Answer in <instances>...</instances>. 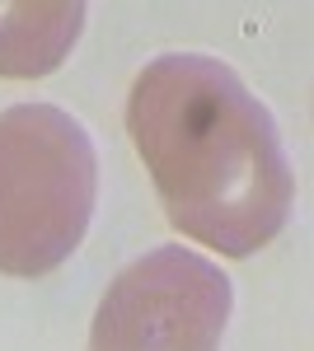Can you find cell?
Instances as JSON below:
<instances>
[{
    "label": "cell",
    "instance_id": "cell-1",
    "mask_svg": "<svg viewBox=\"0 0 314 351\" xmlns=\"http://www.w3.org/2000/svg\"><path fill=\"white\" fill-rule=\"evenodd\" d=\"M127 132L183 239L254 258L282 234L295 173L277 117L221 56L146 61L127 94Z\"/></svg>",
    "mask_w": 314,
    "mask_h": 351
},
{
    "label": "cell",
    "instance_id": "cell-2",
    "mask_svg": "<svg viewBox=\"0 0 314 351\" xmlns=\"http://www.w3.org/2000/svg\"><path fill=\"white\" fill-rule=\"evenodd\" d=\"M99 197L94 141L56 104L0 112V276H47L80 248Z\"/></svg>",
    "mask_w": 314,
    "mask_h": 351
},
{
    "label": "cell",
    "instance_id": "cell-3",
    "mask_svg": "<svg viewBox=\"0 0 314 351\" xmlns=\"http://www.w3.org/2000/svg\"><path fill=\"white\" fill-rule=\"evenodd\" d=\"M235 286L183 243L150 248L113 276L89 328V351H221Z\"/></svg>",
    "mask_w": 314,
    "mask_h": 351
},
{
    "label": "cell",
    "instance_id": "cell-4",
    "mask_svg": "<svg viewBox=\"0 0 314 351\" xmlns=\"http://www.w3.org/2000/svg\"><path fill=\"white\" fill-rule=\"evenodd\" d=\"M80 0H0V80L52 75L85 28Z\"/></svg>",
    "mask_w": 314,
    "mask_h": 351
}]
</instances>
